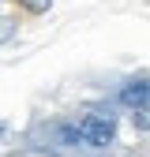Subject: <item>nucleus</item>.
Listing matches in <instances>:
<instances>
[{
    "instance_id": "obj_4",
    "label": "nucleus",
    "mask_w": 150,
    "mask_h": 157,
    "mask_svg": "<svg viewBox=\"0 0 150 157\" xmlns=\"http://www.w3.org/2000/svg\"><path fill=\"white\" fill-rule=\"evenodd\" d=\"M19 4H23L30 15H41V11H49V8H53V0H19Z\"/></svg>"
},
{
    "instance_id": "obj_2",
    "label": "nucleus",
    "mask_w": 150,
    "mask_h": 157,
    "mask_svg": "<svg viewBox=\"0 0 150 157\" xmlns=\"http://www.w3.org/2000/svg\"><path fill=\"white\" fill-rule=\"evenodd\" d=\"M120 101L128 109H143L150 101V82H146V78H131V82H124L120 86Z\"/></svg>"
},
{
    "instance_id": "obj_5",
    "label": "nucleus",
    "mask_w": 150,
    "mask_h": 157,
    "mask_svg": "<svg viewBox=\"0 0 150 157\" xmlns=\"http://www.w3.org/2000/svg\"><path fill=\"white\" fill-rule=\"evenodd\" d=\"M135 127H139V131H150V101H146L143 109H135Z\"/></svg>"
},
{
    "instance_id": "obj_3",
    "label": "nucleus",
    "mask_w": 150,
    "mask_h": 157,
    "mask_svg": "<svg viewBox=\"0 0 150 157\" xmlns=\"http://www.w3.org/2000/svg\"><path fill=\"white\" fill-rule=\"evenodd\" d=\"M56 135H60V142H64V146H79V131H75V124H64Z\"/></svg>"
},
{
    "instance_id": "obj_1",
    "label": "nucleus",
    "mask_w": 150,
    "mask_h": 157,
    "mask_svg": "<svg viewBox=\"0 0 150 157\" xmlns=\"http://www.w3.org/2000/svg\"><path fill=\"white\" fill-rule=\"evenodd\" d=\"M75 131H79V142H86L94 150H105V146L116 142V120H112V116L90 112V116H83V120L75 124Z\"/></svg>"
}]
</instances>
